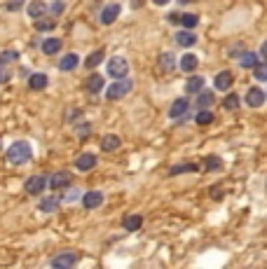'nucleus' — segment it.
I'll list each match as a JSON object with an SVG mask.
<instances>
[{
	"mask_svg": "<svg viewBox=\"0 0 267 269\" xmlns=\"http://www.w3.org/2000/svg\"><path fill=\"white\" fill-rule=\"evenodd\" d=\"M31 157H33V150H31V145H28L26 141L12 143V145H10V150H7V159L12 161V164H17V166L26 164Z\"/></svg>",
	"mask_w": 267,
	"mask_h": 269,
	"instance_id": "nucleus-1",
	"label": "nucleus"
},
{
	"mask_svg": "<svg viewBox=\"0 0 267 269\" xmlns=\"http://www.w3.org/2000/svg\"><path fill=\"white\" fill-rule=\"evenodd\" d=\"M131 89H134V82L127 80V77H120V80L113 82V84L106 89V99H108V101H117V99L129 94Z\"/></svg>",
	"mask_w": 267,
	"mask_h": 269,
	"instance_id": "nucleus-2",
	"label": "nucleus"
},
{
	"mask_svg": "<svg viewBox=\"0 0 267 269\" xmlns=\"http://www.w3.org/2000/svg\"><path fill=\"white\" fill-rule=\"evenodd\" d=\"M106 73H108L110 77H115V80L127 77V73H129V63H127V59H122V56H113V59L106 63Z\"/></svg>",
	"mask_w": 267,
	"mask_h": 269,
	"instance_id": "nucleus-3",
	"label": "nucleus"
},
{
	"mask_svg": "<svg viewBox=\"0 0 267 269\" xmlns=\"http://www.w3.org/2000/svg\"><path fill=\"white\" fill-rule=\"evenodd\" d=\"M49 185L47 175H33V178H28L26 183H24V190H26V195H42V190Z\"/></svg>",
	"mask_w": 267,
	"mask_h": 269,
	"instance_id": "nucleus-4",
	"label": "nucleus"
},
{
	"mask_svg": "<svg viewBox=\"0 0 267 269\" xmlns=\"http://www.w3.org/2000/svg\"><path fill=\"white\" fill-rule=\"evenodd\" d=\"M232 84H234L232 70H220V73L213 77V89H216V92H230Z\"/></svg>",
	"mask_w": 267,
	"mask_h": 269,
	"instance_id": "nucleus-5",
	"label": "nucleus"
},
{
	"mask_svg": "<svg viewBox=\"0 0 267 269\" xmlns=\"http://www.w3.org/2000/svg\"><path fill=\"white\" fill-rule=\"evenodd\" d=\"M265 101H267V94L260 87H248L246 96H244V103H246L248 108H262Z\"/></svg>",
	"mask_w": 267,
	"mask_h": 269,
	"instance_id": "nucleus-6",
	"label": "nucleus"
},
{
	"mask_svg": "<svg viewBox=\"0 0 267 269\" xmlns=\"http://www.w3.org/2000/svg\"><path fill=\"white\" fill-rule=\"evenodd\" d=\"M188 110H190V101L188 99H176L171 103V108H169V117L171 120H183L185 115H188Z\"/></svg>",
	"mask_w": 267,
	"mask_h": 269,
	"instance_id": "nucleus-7",
	"label": "nucleus"
},
{
	"mask_svg": "<svg viewBox=\"0 0 267 269\" xmlns=\"http://www.w3.org/2000/svg\"><path fill=\"white\" fill-rule=\"evenodd\" d=\"M101 204H103V192H99V190H89V192H84L82 195V206L87 211L99 209Z\"/></svg>",
	"mask_w": 267,
	"mask_h": 269,
	"instance_id": "nucleus-8",
	"label": "nucleus"
},
{
	"mask_svg": "<svg viewBox=\"0 0 267 269\" xmlns=\"http://www.w3.org/2000/svg\"><path fill=\"white\" fill-rule=\"evenodd\" d=\"M176 45L178 47H183V49H190L197 45V35L192 33L190 28H183V31H178L176 33Z\"/></svg>",
	"mask_w": 267,
	"mask_h": 269,
	"instance_id": "nucleus-9",
	"label": "nucleus"
},
{
	"mask_svg": "<svg viewBox=\"0 0 267 269\" xmlns=\"http://www.w3.org/2000/svg\"><path fill=\"white\" fill-rule=\"evenodd\" d=\"M77 262V255L75 253H59V255L52 260V267L54 269H68Z\"/></svg>",
	"mask_w": 267,
	"mask_h": 269,
	"instance_id": "nucleus-10",
	"label": "nucleus"
},
{
	"mask_svg": "<svg viewBox=\"0 0 267 269\" xmlns=\"http://www.w3.org/2000/svg\"><path fill=\"white\" fill-rule=\"evenodd\" d=\"M120 10H122V7L117 5V3L103 7V12H101V24H103V26H110V24H113V21L120 17Z\"/></svg>",
	"mask_w": 267,
	"mask_h": 269,
	"instance_id": "nucleus-11",
	"label": "nucleus"
},
{
	"mask_svg": "<svg viewBox=\"0 0 267 269\" xmlns=\"http://www.w3.org/2000/svg\"><path fill=\"white\" fill-rule=\"evenodd\" d=\"M199 66V59L195 54H183L181 59H178V68L183 70V73H195Z\"/></svg>",
	"mask_w": 267,
	"mask_h": 269,
	"instance_id": "nucleus-12",
	"label": "nucleus"
},
{
	"mask_svg": "<svg viewBox=\"0 0 267 269\" xmlns=\"http://www.w3.org/2000/svg\"><path fill=\"white\" fill-rule=\"evenodd\" d=\"M157 66H159V70H162V73H171L173 68H176V54H171V52L159 54Z\"/></svg>",
	"mask_w": 267,
	"mask_h": 269,
	"instance_id": "nucleus-13",
	"label": "nucleus"
},
{
	"mask_svg": "<svg viewBox=\"0 0 267 269\" xmlns=\"http://www.w3.org/2000/svg\"><path fill=\"white\" fill-rule=\"evenodd\" d=\"M94 166H96V155H94V152H84V155H80L75 159V168H77V171H92Z\"/></svg>",
	"mask_w": 267,
	"mask_h": 269,
	"instance_id": "nucleus-14",
	"label": "nucleus"
},
{
	"mask_svg": "<svg viewBox=\"0 0 267 269\" xmlns=\"http://www.w3.org/2000/svg\"><path fill=\"white\" fill-rule=\"evenodd\" d=\"M26 12H28V17L35 21V19H40L42 14L47 12V5H45L42 0H31V3H28V7H26Z\"/></svg>",
	"mask_w": 267,
	"mask_h": 269,
	"instance_id": "nucleus-15",
	"label": "nucleus"
},
{
	"mask_svg": "<svg viewBox=\"0 0 267 269\" xmlns=\"http://www.w3.org/2000/svg\"><path fill=\"white\" fill-rule=\"evenodd\" d=\"M70 185V173L61 171V173H54L49 178V188L52 190H61V188H68Z\"/></svg>",
	"mask_w": 267,
	"mask_h": 269,
	"instance_id": "nucleus-16",
	"label": "nucleus"
},
{
	"mask_svg": "<svg viewBox=\"0 0 267 269\" xmlns=\"http://www.w3.org/2000/svg\"><path fill=\"white\" fill-rule=\"evenodd\" d=\"M213 101H216V94H213L211 89H202V92L197 94V101L195 103H197V108L202 110V108H211Z\"/></svg>",
	"mask_w": 267,
	"mask_h": 269,
	"instance_id": "nucleus-17",
	"label": "nucleus"
},
{
	"mask_svg": "<svg viewBox=\"0 0 267 269\" xmlns=\"http://www.w3.org/2000/svg\"><path fill=\"white\" fill-rule=\"evenodd\" d=\"M120 136H115V134H108V136H103L101 138V150L103 152H115L117 148H120Z\"/></svg>",
	"mask_w": 267,
	"mask_h": 269,
	"instance_id": "nucleus-18",
	"label": "nucleus"
},
{
	"mask_svg": "<svg viewBox=\"0 0 267 269\" xmlns=\"http://www.w3.org/2000/svg\"><path fill=\"white\" fill-rule=\"evenodd\" d=\"M77 63H80V56L77 54H66L61 59V63H59V70H63V73H70V70H75Z\"/></svg>",
	"mask_w": 267,
	"mask_h": 269,
	"instance_id": "nucleus-19",
	"label": "nucleus"
},
{
	"mask_svg": "<svg viewBox=\"0 0 267 269\" xmlns=\"http://www.w3.org/2000/svg\"><path fill=\"white\" fill-rule=\"evenodd\" d=\"M47 75L45 73H35V75H31V77H28V87L33 89V92H40V89H45L47 87Z\"/></svg>",
	"mask_w": 267,
	"mask_h": 269,
	"instance_id": "nucleus-20",
	"label": "nucleus"
},
{
	"mask_svg": "<svg viewBox=\"0 0 267 269\" xmlns=\"http://www.w3.org/2000/svg\"><path fill=\"white\" fill-rule=\"evenodd\" d=\"M122 225H124V229H127V232H138V229H141V225H143V218H141L138 213L127 215V218L122 220Z\"/></svg>",
	"mask_w": 267,
	"mask_h": 269,
	"instance_id": "nucleus-21",
	"label": "nucleus"
},
{
	"mask_svg": "<svg viewBox=\"0 0 267 269\" xmlns=\"http://www.w3.org/2000/svg\"><path fill=\"white\" fill-rule=\"evenodd\" d=\"M63 42L59 38H47V40L42 42V54H47V56H54L59 49H61Z\"/></svg>",
	"mask_w": 267,
	"mask_h": 269,
	"instance_id": "nucleus-22",
	"label": "nucleus"
},
{
	"mask_svg": "<svg viewBox=\"0 0 267 269\" xmlns=\"http://www.w3.org/2000/svg\"><path fill=\"white\" fill-rule=\"evenodd\" d=\"M59 204H61V199H59V197H45V199H42L40 202V211L42 213H54L56 209H59Z\"/></svg>",
	"mask_w": 267,
	"mask_h": 269,
	"instance_id": "nucleus-23",
	"label": "nucleus"
},
{
	"mask_svg": "<svg viewBox=\"0 0 267 269\" xmlns=\"http://www.w3.org/2000/svg\"><path fill=\"white\" fill-rule=\"evenodd\" d=\"M202 89H204V77H199V75H195V77H190L185 82V92L188 94H199Z\"/></svg>",
	"mask_w": 267,
	"mask_h": 269,
	"instance_id": "nucleus-24",
	"label": "nucleus"
},
{
	"mask_svg": "<svg viewBox=\"0 0 267 269\" xmlns=\"http://www.w3.org/2000/svg\"><path fill=\"white\" fill-rule=\"evenodd\" d=\"M239 66L241 68H255L258 66V54L255 52H241V56H239Z\"/></svg>",
	"mask_w": 267,
	"mask_h": 269,
	"instance_id": "nucleus-25",
	"label": "nucleus"
},
{
	"mask_svg": "<svg viewBox=\"0 0 267 269\" xmlns=\"http://www.w3.org/2000/svg\"><path fill=\"white\" fill-rule=\"evenodd\" d=\"M103 59H106V52L103 49H96V52H92L87 56V61H84V66L87 68H96V66H101Z\"/></svg>",
	"mask_w": 267,
	"mask_h": 269,
	"instance_id": "nucleus-26",
	"label": "nucleus"
},
{
	"mask_svg": "<svg viewBox=\"0 0 267 269\" xmlns=\"http://www.w3.org/2000/svg\"><path fill=\"white\" fill-rule=\"evenodd\" d=\"M213 120H216V117H213V113L209 110V108H202V110L197 113V117H195V122H197L199 127H206V124H211Z\"/></svg>",
	"mask_w": 267,
	"mask_h": 269,
	"instance_id": "nucleus-27",
	"label": "nucleus"
},
{
	"mask_svg": "<svg viewBox=\"0 0 267 269\" xmlns=\"http://www.w3.org/2000/svg\"><path fill=\"white\" fill-rule=\"evenodd\" d=\"M178 24H181V26L183 28H195L199 24V17L197 14H192V12H188V14H181V19H178Z\"/></svg>",
	"mask_w": 267,
	"mask_h": 269,
	"instance_id": "nucleus-28",
	"label": "nucleus"
},
{
	"mask_svg": "<svg viewBox=\"0 0 267 269\" xmlns=\"http://www.w3.org/2000/svg\"><path fill=\"white\" fill-rule=\"evenodd\" d=\"M239 106H241V99L234 94V92H232V94H227L225 99H223V108H225V110H237Z\"/></svg>",
	"mask_w": 267,
	"mask_h": 269,
	"instance_id": "nucleus-29",
	"label": "nucleus"
},
{
	"mask_svg": "<svg viewBox=\"0 0 267 269\" xmlns=\"http://www.w3.org/2000/svg\"><path fill=\"white\" fill-rule=\"evenodd\" d=\"M103 89V77H99V75H92L87 80V92H92V94H99Z\"/></svg>",
	"mask_w": 267,
	"mask_h": 269,
	"instance_id": "nucleus-30",
	"label": "nucleus"
},
{
	"mask_svg": "<svg viewBox=\"0 0 267 269\" xmlns=\"http://www.w3.org/2000/svg\"><path fill=\"white\" fill-rule=\"evenodd\" d=\"M195 171H199L197 164H181V166H173L171 171H169V175H181V173H195Z\"/></svg>",
	"mask_w": 267,
	"mask_h": 269,
	"instance_id": "nucleus-31",
	"label": "nucleus"
},
{
	"mask_svg": "<svg viewBox=\"0 0 267 269\" xmlns=\"http://www.w3.org/2000/svg\"><path fill=\"white\" fill-rule=\"evenodd\" d=\"M56 21L54 19H35V31H40V33H45V31H54Z\"/></svg>",
	"mask_w": 267,
	"mask_h": 269,
	"instance_id": "nucleus-32",
	"label": "nucleus"
},
{
	"mask_svg": "<svg viewBox=\"0 0 267 269\" xmlns=\"http://www.w3.org/2000/svg\"><path fill=\"white\" fill-rule=\"evenodd\" d=\"M19 61V52L14 49H7V52L0 54V66H7V63H17Z\"/></svg>",
	"mask_w": 267,
	"mask_h": 269,
	"instance_id": "nucleus-33",
	"label": "nucleus"
},
{
	"mask_svg": "<svg viewBox=\"0 0 267 269\" xmlns=\"http://www.w3.org/2000/svg\"><path fill=\"white\" fill-rule=\"evenodd\" d=\"M47 12L52 14V17H59V14H63V12H66V0H54V3L47 7Z\"/></svg>",
	"mask_w": 267,
	"mask_h": 269,
	"instance_id": "nucleus-34",
	"label": "nucleus"
},
{
	"mask_svg": "<svg viewBox=\"0 0 267 269\" xmlns=\"http://www.w3.org/2000/svg\"><path fill=\"white\" fill-rule=\"evenodd\" d=\"M204 168L206 171H218V168H223V161L218 159V157H206V161H204Z\"/></svg>",
	"mask_w": 267,
	"mask_h": 269,
	"instance_id": "nucleus-35",
	"label": "nucleus"
},
{
	"mask_svg": "<svg viewBox=\"0 0 267 269\" xmlns=\"http://www.w3.org/2000/svg\"><path fill=\"white\" fill-rule=\"evenodd\" d=\"M253 75L258 82H267V63H258V66L253 68Z\"/></svg>",
	"mask_w": 267,
	"mask_h": 269,
	"instance_id": "nucleus-36",
	"label": "nucleus"
},
{
	"mask_svg": "<svg viewBox=\"0 0 267 269\" xmlns=\"http://www.w3.org/2000/svg\"><path fill=\"white\" fill-rule=\"evenodd\" d=\"M80 197H82V192H80V190H68V192H66V197H63V202H68V204H73V202H77V199H80Z\"/></svg>",
	"mask_w": 267,
	"mask_h": 269,
	"instance_id": "nucleus-37",
	"label": "nucleus"
},
{
	"mask_svg": "<svg viewBox=\"0 0 267 269\" xmlns=\"http://www.w3.org/2000/svg\"><path fill=\"white\" fill-rule=\"evenodd\" d=\"M21 5H24L21 0H7V3H5V10H10V12H17V10H21Z\"/></svg>",
	"mask_w": 267,
	"mask_h": 269,
	"instance_id": "nucleus-38",
	"label": "nucleus"
},
{
	"mask_svg": "<svg viewBox=\"0 0 267 269\" xmlns=\"http://www.w3.org/2000/svg\"><path fill=\"white\" fill-rule=\"evenodd\" d=\"M89 131H92V127H89V124H84V127H80V129H77V134H80V138H82V141H87Z\"/></svg>",
	"mask_w": 267,
	"mask_h": 269,
	"instance_id": "nucleus-39",
	"label": "nucleus"
},
{
	"mask_svg": "<svg viewBox=\"0 0 267 269\" xmlns=\"http://www.w3.org/2000/svg\"><path fill=\"white\" fill-rule=\"evenodd\" d=\"M260 54H262V56H265V59H267V40L262 42V47H260Z\"/></svg>",
	"mask_w": 267,
	"mask_h": 269,
	"instance_id": "nucleus-40",
	"label": "nucleus"
},
{
	"mask_svg": "<svg viewBox=\"0 0 267 269\" xmlns=\"http://www.w3.org/2000/svg\"><path fill=\"white\" fill-rule=\"evenodd\" d=\"M152 3H155V5H169L171 0H152Z\"/></svg>",
	"mask_w": 267,
	"mask_h": 269,
	"instance_id": "nucleus-41",
	"label": "nucleus"
},
{
	"mask_svg": "<svg viewBox=\"0 0 267 269\" xmlns=\"http://www.w3.org/2000/svg\"><path fill=\"white\" fill-rule=\"evenodd\" d=\"M5 77H7V75H5V73H3V68H0V82L5 80Z\"/></svg>",
	"mask_w": 267,
	"mask_h": 269,
	"instance_id": "nucleus-42",
	"label": "nucleus"
},
{
	"mask_svg": "<svg viewBox=\"0 0 267 269\" xmlns=\"http://www.w3.org/2000/svg\"><path fill=\"white\" fill-rule=\"evenodd\" d=\"M178 3H181V5H188V3H190V0H178Z\"/></svg>",
	"mask_w": 267,
	"mask_h": 269,
	"instance_id": "nucleus-43",
	"label": "nucleus"
}]
</instances>
